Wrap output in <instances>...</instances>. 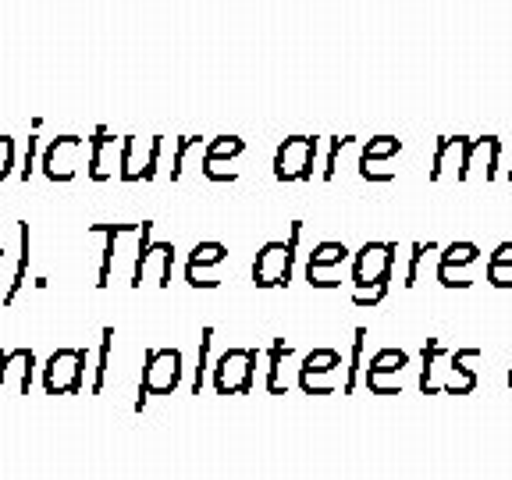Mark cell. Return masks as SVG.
Listing matches in <instances>:
<instances>
[{"instance_id": "ffe728a7", "label": "cell", "mask_w": 512, "mask_h": 480, "mask_svg": "<svg viewBox=\"0 0 512 480\" xmlns=\"http://www.w3.org/2000/svg\"><path fill=\"white\" fill-rule=\"evenodd\" d=\"M111 349H114V328L107 324V328L100 331V352H96L93 384H89V392H93V395H104V388H107V370H111Z\"/></svg>"}, {"instance_id": "ba28073f", "label": "cell", "mask_w": 512, "mask_h": 480, "mask_svg": "<svg viewBox=\"0 0 512 480\" xmlns=\"http://www.w3.org/2000/svg\"><path fill=\"white\" fill-rule=\"evenodd\" d=\"M82 146H86V139L75 136V132H64V136L50 139L47 150H43V160H40L43 178H47V182H54V185L72 182V178L79 175Z\"/></svg>"}, {"instance_id": "2e32d148", "label": "cell", "mask_w": 512, "mask_h": 480, "mask_svg": "<svg viewBox=\"0 0 512 480\" xmlns=\"http://www.w3.org/2000/svg\"><path fill=\"white\" fill-rule=\"evenodd\" d=\"M399 150H402V139H395V136L370 139V143L363 146V153H360V175L367 178V182H381V175H377V164L392 160Z\"/></svg>"}, {"instance_id": "277c9868", "label": "cell", "mask_w": 512, "mask_h": 480, "mask_svg": "<svg viewBox=\"0 0 512 480\" xmlns=\"http://www.w3.org/2000/svg\"><path fill=\"white\" fill-rule=\"evenodd\" d=\"M89 352L86 349H57L43 363V392L47 395H79L86 384Z\"/></svg>"}, {"instance_id": "8fae6325", "label": "cell", "mask_w": 512, "mask_h": 480, "mask_svg": "<svg viewBox=\"0 0 512 480\" xmlns=\"http://www.w3.org/2000/svg\"><path fill=\"white\" fill-rule=\"evenodd\" d=\"M228 260V246L224 242H196V249L189 253V264H185V281L192 288H217V274H210L214 267H221Z\"/></svg>"}, {"instance_id": "1f68e13d", "label": "cell", "mask_w": 512, "mask_h": 480, "mask_svg": "<svg viewBox=\"0 0 512 480\" xmlns=\"http://www.w3.org/2000/svg\"><path fill=\"white\" fill-rule=\"evenodd\" d=\"M0 363H4V352H0Z\"/></svg>"}, {"instance_id": "9a60e30c", "label": "cell", "mask_w": 512, "mask_h": 480, "mask_svg": "<svg viewBox=\"0 0 512 480\" xmlns=\"http://www.w3.org/2000/svg\"><path fill=\"white\" fill-rule=\"evenodd\" d=\"M406 363H409V352H402V349H381L374 356V360L367 363V370H363V377H367V388H370V392L381 395L384 377H388V374H402V367H406Z\"/></svg>"}, {"instance_id": "5bb4252c", "label": "cell", "mask_w": 512, "mask_h": 480, "mask_svg": "<svg viewBox=\"0 0 512 480\" xmlns=\"http://www.w3.org/2000/svg\"><path fill=\"white\" fill-rule=\"evenodd\" d=\"M128 228H132V224H96V228H93L96 235H104V239H107L104 260H100V278H96V288H107V285H111L114 267H118V249H121V242H125Z\"/></svg>"}, {"instance_id": "cb8c5ba5", "label": "cell", "mask_w": 512, "mask_h": 480, "mask_svg": "<svg viewBox=\"0 0 512 480\" xmlns=\"http://www.w3.org/2000/svg\"><path fill=\"white\" fill-rule=\"evenodd\" d=\"M210 342H214V328H203V335H200V367H196V381H192V395H200L203 377H207V367H210Z\"/></svg>"}, {"instance_id": "e0dca14e", "label": "cell", "mask_w": 512, "mask_h": 480, "mask_svg": "<svg viewBox=\"0 0 512 480\" xmlns=\"http://www.w3.org/2000/svg\"><path fill=\"white\" fill-rule=\"evenodd\" d=\"M477 260H480L477 242H452V246H445V253H441V260H438V281L448 288L452 271H463V267L477 264Z\"/></svg>"}, {"instance_id": "f546056e", "label": "cell", "mask_w": 512, "mask_h": 480, "mask_svg": "<svg viewBox=\"0 0 512 480\" xmlns=\"http://www.w3.org/2000/svg\"><path fill=\"white\" fill-rule=\"evenodd\" d=\"M0 264H4V246H0Z\"/></svg>"}, {"instance_id": "83f0119b", "label": "cell", "mask_w": 512, "mask_h": 480, "mask_svg": "<svg viewBox=\"0 0 512 480\" xmlns=\"http://www.w3.org/2000/svg\"><path fill=\"white\" fill-rule=\"evenodd\" d=\"M349 143H352V136H335V139H331L328 164H324V182H331V178H335V168H338V153H342Z\"/></svg>"}, {"instance_id": "d6a6232c", "label": "cell", "mask_w": 512, "mask_h": 480, "mask_svg": "<svg viewBox=\"0 0 512 480\" xmlns=\"http://www.w3.org/2000/svg\"><path fill=\"white\" fill-rule=\"evenodd\" d=\"M509 178H512V168H509Z\"/></svg>"}, {"instance_id": "484cf974", "label": "cell", "mask_w": 512, "mask_h": 480, "mask_svg": "<svg viewBox=\"0 0 512 480\" xmlns=\"http://www.w3.org/2000/svg\"><path fill=\"white\" fill-rule=\"evenodd\" d=\"M15 175V139L0 136V182H8Z\"/></svg>"}, {"instance_id": "4316f807", "label": "cell", "mask_w": 512, "mask_h": 480, "mask_svg": "<svg viewBox=\"0 0 512 480\" xmlns=\"http://www.w3.org/2000/svg\"><path fill=\"white\" fill-rule=\"evenodd\" d=\"M36 153H40V136H29V146H25V153H22V168H18L22 182H29L32 171H36Z\"/></svg>"}, {"instance_id": "7a4b0ae2", "label": "cell", "mask_w": 512, "mask_h": 480, "mask_svg": "<svg viewBox=\"0 0 512 480\" xmlns=\"http://www.w3.org/2000/svg\"><path fill=\"white\" fill-rule=\"evenodd\" d=\"M303 239V221H292L288 242H264L253 260V285L256 288H288L296 271V249Z\"/></svg>"}, {"instance_id": "7c38bea8", "label": "cell", "mask_w": 512, "mask_h": 480, "mask_svg": "<svg viewBox=\"0 0 512 480\" xmlns=\"http://www.w3.org/2000/svg\"><path fill=\"white\" fill-rule=\"evenodd\" d=\"M32 370H36V356H32V349L4 352V363H0V392L29 395Z\"/></svg>"}, {"instance_id": "d6986e66", "label": "cell", "mask_w": 512, "mask_h": 480, "mask_svg": "<svg viewBox=\"0 0 512 480\" xmlns=\"http://www.w3.org/2000/svg\"><path fill=\"white\" fill-rule=\"evenodd\" d=\"M25 274H29V221H18V264L15 278H11L8 292H4V306H15L18 292L25 288Z\"/></svg>"}, {"instance_id": "8992f818", "label": "cell", "mask_w": 512, "mask_h": 480, "mask_svg": "<svg viewBox=\"0 0 512 480\" xmlns=\"http://www.w3.org/2000/svg\"><path fill=\"white\" fill-rule=\"evenodd\" d=\"M256 360H260V352H256V349H228V352H221V356H217V363H214V392L217 395H246V392H253Z\"/></svg>"}, {"instance_id": "6da1fadb", "label": "cell", "mask_w": 512, "mask_h": 480, "mask_svg": "<svg viewBox=\"0 0 512 480\" xmlns=\"http://www.w3.org/2000/svg\"><path fill=\"white\" fill-rule=\"evenodd\" d=\"M395 267V242H367L352 253V303L377 306L388 296V281Z\"/></svg>"}, {"instance_id": "ac0fdd59", "label": "cell", "mask_w": 512, "mask_h": 480, "mask_svg": "<svg viewBox=\"0 0 512 480\" xmlns=\"http://www.w3.org/2000/svg\"><path fill=\"white\" fill-rule=\"evenodd\" d=\"M338 367H342V352H335V349H313L310 356L303 360V367H299V388H303V392H310L313 377L335 374Z\"/></svg>"}, {"instance_id": "d4e9b609", "label": "cell", "mask_w": 512, "mask_h": 480, "mask_svg": "<svg viewBox=\"0 0 512 480\" xmlns=\"http://www.w3.org/2000/svg\"><path fill=\"white\" fill-rule=\"evenodd\" d=\"M200 146V136H182L175 146V160H171V182H178L185 171V157H189V150H196Z\"/></svg>"}, {"instance_id": "9c48e42d", "label": "cell", "mask_w": 512, "mask_h": 480, "mask_svg": "<svg viewBox=\"0 0 512 480\" xmlns=\"http://www.w3.org/2000/svg\"><path fill=\"white\" fill-rule=\"evenodd\" d=\"M89 157H86V175L93 178L96 185L111 182L118 175V157H121V139L114 136L107 125H96L93 136L86 139Z\"/></svg>"}, {"instance_id": "3957f363", "label": "cell", "mask_w": 512, "mask_h": 480, "mask_svg": "<svg viewBox=\"0 0 512 480\" xmlns=\"http://www.w3.org/2000/svg\"><path fill=\"white\" fill-rule=\"evenodd\" d=\"M182 352L178 349H146L143 356V377H139V399L136 413H143L150 395H171L182 388Z\"/></svg>"}, {"instance_id": "4dcf8cb0", "label": "cell", "mask_w": 512, "mask_h": 480, "mask_svg": "<svg viewBox=\"0 0 512 480\" xmlns=\"http://www.w3.org/2000/svg\"><path fill=\"white\" fill-rule=\"evenodd\" d=\"M509 388H512V367H509Z\"/></svg>"}, {"instance_id": "7402d4cb", "label": "cell", "mask_w": 512, "mask_h": 480, "mask_svg": "<svg viewBox=\"0 0 512 480\" xmlns=\"http://www.w3.org/2000/svg\"><path fill=\"white\" fill-rule=\"evenodd\" d=\"M363 338H367V328H356V338H352V367L349 377H345V395L356 392V381H360V367H363Z\"/></svg>"}, {"instance_id": "4fadbf2b", "label": "cell", "mask_w": 512, "mask_h": 480, "mask_svg": "<svg viewBox=\"0 0 512 480\" xmlns=\"http://www.w3.org/2000/svg\"><path fill=\"white\" fill-rule=\"evenodd\" d=\"M242 153H246V139H239V136H217V139H210L207 150H203V164H200L203 178H207V182H228V178L221 175V164L242 157Z\"/></svg>"}, {"instance_id": "30bf717a", "label": "cell", "mask_w": 512, "mask_h": 480, "mask_svg": "<svg viewBox=\"0 0 512 480\" xmlns=\"http://www.w3.org/2000/svg\"><path fill=\"white\" fill-rule=\"evenodd\" d=\"M349 256L352 253L345 249V242H320L310 253V260H306V281L313 288H338L342 281L335 278V271H342Z\"/></svg>"}, {"instance_id": "603a6c76", "label": "cell", "mask_w": 512, "mask_h": 480, "mask_svg": "<svg viewBox=\"0 0 512 480\" xmlns=\"http://www.w3.org/2000/svg\"><path fill=\"white\" fill-rule=\"evenodd\" d=\"M505 267H512V242H502V246L488 256V281L491 285H498V278H502Z\"/></svg>"}, {"instance_id": "5b68a950", "label": "cell", "mask_w": 512, "mask_h": 480, "mask_svg": "<svg viewBox=\"0 0 512 480\" xmlns=\"http://www.w3.org/2000/svg\"><path fill=\"white\" fill-rule=\"evenodd\" d=\"M160 150H164V136H150V139H146V150H143V139H139V136H121L118 178L125 185L153 182V178H157Z\"/></svg>"}, {"instance_id": "44dd1931", "label": "cell", "mask_w": 512, "mask_h": 480, "mask_svg": "<svg viewBox=\"0 0 512 480\" xmlns=\"http://www.w3.org/2000/svg\"><path fill=\"white\" fill-rule=\"evenodd\" d=\"M288 356H292V345H285L278 338V342L271 345V360H267V392H271V395H285L278 374H281V363H285Z\"/></svg>"}, {"instance_id": "52a82bcc", "label": "cell", "mask_w": 512, "mask_h": 480, "mask_svg": "<svg viewBox=\"0 0 512 480\" xmlns=\"http://www.w3.org/2000/svg\"><path fill=\"white\" fill-rule=\"evenodd\" d=\"M317 168V139L288 136L274 153V178L278 182H310Z\"/></svg>"}, {"instance_id": "f1b7e54d", "label": "cell", "mask_w": 512, "mask_h": 480, "mask_svg": "<svg viewBox=\"0 0 512 480\" xmlns=\"http://www.w3.org/2000/svg\"><path fill=\"white\" fill-rule=\"evenodd\" d=\"M427 249H434V242H427V246H424V242H416V246H413V260H409L406 281H402V285H406V288H413V285H416V271H420V260H424Z\"/></svg>"}]
</instances>
